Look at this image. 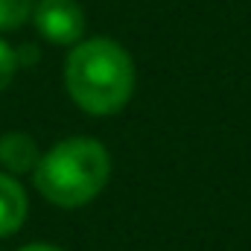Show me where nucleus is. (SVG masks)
<instances>
[{"mask_svg":"<svg viewBox=\"0 0 251 251\" xmlns=\"http://www.w3.org/2000/svg\"><path fill=\"white\" fill-rule=\"evenodd\" d=\"M38 193L59 207H82L111 176V158L102 143L91 137H67L41 155L32 170Z\"/></svg>","mask_w":251,"mask_h":251,"instance_id":"2","label":"nucleus"},{"mask_svg":"<svg viewBox=\"0 0 251 251\" xmlns=\"http://www.w3.org/2000/svg\"><path fill=\"white\" fill-rule=\"evenodd\" d=\"M35 0H0V32L18 29L32 18Z\"/></svg>","mask_w":251,"mask_h":251,"instance_id":"6","label":"nucleus"},{"mask_svg":"<svg viewBox=\"0 0 251 251\" xmlns=\"http://www.w3.org/2000/svg\"><path fill=\"white\" fill-rule=\"evenodd\" d=\"M18 251H62V249H56V246H44V243H32V246H24V249H18Z\"/></svg>","mask_w":251,"mask_h":251,"instance_id":"8","label":"nucleus"},{"mask_svg":"<svg viewBox=\"0 0 251 251\" xmlns=\"http://www.w3.org/2000/svg\"><path fill=\"white\" fill-rule=\"evenodd\" d=\"M41 161V152H38V143L24 134V131H9L0 137V167L15 173V176H24V173H32Z\"/></svg>","mask_w":251,"mask_h":251,"instance_id":"4","label":"nucleus"},{"mask_svg":"<svg viewBox=\"0 0 251 251\" xmlns=\"http://www.w3.org/2000/svg\"><path fill=\"white\" fill-rule=\"evenodd\" d=\"M32 21L50 44H79L85 35V12L76 0H35Z\"/></svg>","mask_w":251,"mask_h":251,"instance_id":"3","label":"nucleus"},{"mask_svg":"<svg viewBox=\"0 0 251 251\" xmlns=\"http://www.w3.org/2000/svg\"><path fill=\"white\" fill-rule=\"evenodd\" d=\"M15 70H18V53L6 44V41H0V94L9 88V82L15 79Z\"/></svg>","mask_w":251,"mask_h":251,"instance_id":"7","label":"nucleus"},{"mask_svg":"<svg viewBox=\"0 0 251 251\" xmlns=\"http://www.w3.org/2000/svg\"><path fill=\"white\" fill-rule=\"evenodd\" d=\"M64 85L82 111L97 117L114 114L134 91L131 56L111 38L79 41L64 62Z\"/></svg>","mask_w":251,"mask_h":251,"instance_id":"1","label":"nucleus"},{"mask_svg":"<svg viewBox=\"0 0 251 251\" xmlns=\"http://www.w3.org/2000/svg\"><path fill=\"white\" fill-rule=\"evenodd\" d=\"M26 207V190L9 173H0V237H12L15 231H21Z\"/></svg>","mask_w":251,"mask_h":251,"instance_id":"5","label":"nucleus"}]
</instances>
